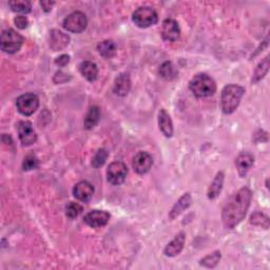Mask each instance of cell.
Listing matches in <instances>:
<instances>
[{
	"mask_svg": "<svg viewBox=\"0 0 270 270\" xmlns=\"http://www.w3.org/2000/svg\"><path fill=\"white\" fill-rule=\"evenodd\" d=\"M54 5H55V3H54V2H41L40 3V6H41L43 10L46 13H49L52 10V8H53Z\"/></svg>",
	"mask_w": 270,
	"mask_h": 270,
	"instance_id": "836d02e7",
	"label": "cell"
},
{
	"mask_svg": "<svg viewBox=\"0 0 270 270\" xmlns=\"http://www.w3.org/2000/svg\"><path fill=\"white\" fill-rule=\"evenodd\" d=\"M192 203V197L190 193H185L183 196L179 197V200L174 204L172 209L169 212V219L171 221L175 220L177 217H179L186 209L190 207Z\"/></svg>",
	"mask_w": 270,
	"mask_h": 270,
	"instance_id": "e0dca14e",
	"label": "cell"
},
{
	"mask_svg": "<svg viewBox=\"0 0 270 270\" xmlns=\"http://www.w3.org/2000/svg\"><path fill=\"white\" fill-rule=\"evenodd\" d=\"M158 127L166 137H171L173 135V122L165 109H160L158 113Z\"/></svg>",
	"mask_w": 270,
	"mask_h": 270,
	"instance_id": "d6986e66",
	"label": "cell"
},
{
	"mask_svg": "<svg viewBox=\"0 0 270 270\" xmlns=\"http://www.w3.org/2000/svg\"><path fill=\"white\" fill-rule=\"evenodd\" d=\"M132 22L136 27L146 29L157 24L158 15L150 7H140L132 14Z\"/></svg>",
	"mask_w": 270,
	"mask_h": 270,
	"instance_id": "5b68a950",
	"label": "cell"
},
{
	"mask_svg": "<svg viewBox=\"0 0 270 270\" xmlns=\"http://www.w3.org/2000/svg\"><path fill=\"white\" fill-rule=\"evenodd\" d=\"M94 194V187L87 181L77 183L73 188V195L76 200L87 203L92 199Z\"/></svg>",
	"mask_w": 270,
	"mask_h": 270,
	"instance_id": "4fadbf2b",
	"label": "cell"
},
{
	"mask_svg": "<svg viewBox=\"0 0 270 270\" xmlns=\"http://www.w3.org/2000/svg\"><path fill=\"white\" fill-rule=\"evenodd\" d=\"M110 220V214L105 210H92L88 212L85 218L84 222L92 228H100L108 224Z\"/></svg>",
	"mask_w": 270,
	"mask_h": 270,
	"instance_id": "30bf717a",
	"label": "cell"
},
{
	"mask_svg": "<svg viewBox=\"0 0 270 270\" xmlns=\"http://www.w3.org/2000/svg\"><path fill=\"white\" fill-rule=\"evenodd\" d=\"M97 51L105 58H112L116 53V45L113 40H103L98 44Z\"/></svg>",
	"mask_w": 270,
	"mask_h": 270,
	"instance_id": "cb8c5ba5",
	"label": "cell"
},
{
	"mask_svg": "<svg viewBox=\"0 0 270 270\" xmlns=\"http://www.w3.org/2000/svg\"><path fill=\"white\" fill-rule=\"evenodd\" d=\"M131 90V79L130 76L126 73L119 74L115 80L113 86V91L118 96H126Z\"/></svg>",
	"mask_w": 270,
	"mask_h": 270,
	"instance_id": "ac0fdd59",
	"label": "cell"
},
{
	"mask_svg": "<svg viewBox=\"0 0 270 270\" xmlns=\"http://www.w3.org/2000/svg\"><path fill=\"white\" fill-rule=\"evenodd\" d=\"M250 224L268 229L269 228V218L266 214L258 211V212H255L250 217Z\"/></svg>",
	"mask_w": 270,
	"mask_h": 270,
	"instance_id": "4316f807",
	"label": "cell"
},
{
	"mask_svg": "<svg viewBox=\"0 0 270 270\" xmlns=\"http://www.w3.org/2000/svg\"><path fill=\"white\" fill-rule=\"evenodd\" d=\"M266 187L269 188V179L268 178H267V181H266Z\"/></svg>",
	"mask_w": 270,
	"mask_h": 270,
	"instance_id": "e575fe53",
	"label": "cell"
},
{
	"mask_svg": "<svg viewBox=\"0 0 270 270\" xmlns=\"http://www.w3.org/2000/svg\"><path fill=\"white\" fill-rule=\"evenodd\" d=\"M153 165V158L148 152H138L132 160V167L137 174H146Z\"/></svg>",
	"mask_w": 270,
	"mask_h": 270,
	"instance_id": "7c38bea8",
	"label": "cell"
},
{
	"mask_svg": "<svg viewBox=\"0 0 270 270\" xmlns=\"http://www.w3.org/2000/svg\"><path fill=\"white\" fill-rule=\"evenodd\" d=\"M38 166H39V160L33 154H29L28 156H26L23 161V169L25 171L35 170L38 168Z\"/></svg>",
	"mask_w": 270,
	"mask_h": 270,
	"instance_id": "f546056e",
	"label": "cell"
},
{
	"mask_svg": "<svg viewBox=\"0 0 270 270\" xmlns=\"http://www.w3.org/2000/svg\"><path fill=\"white\" fill-rule=\"evenodd\" d=\"M128 174V168L122 161H113L107 169L108 182L112 185H120L124 182Z\"/></svg>",
	"mask_w": 270,
	"mask_h": 270,
	"instance_id": "ba28073f",
	"label": "cell"
},
{
	"mask_svg": "<svg viewBox=\"0 0 270 270\" xmlns=\"http://www.w3.org/2000/svg\"><path fill=\"white\" fill-rule=\"evenodd\" d=\"M224 178H225V175H224V172L222 171L218 172V174L215 175L207 192V196L209 200L217 199V197L220 195L223 189V185H224Z\"/></svg>",
	"mask_w": 270,
	"mask_h": 270,
	"instance_id": "44dd1931",
	"label": "cell"
},
{
	"mask_svg": "<svg viewBox=\"0 0 270 270\" xmlns=\"http://www.w3.org/2000/svg\"><path fill=\"white\" fill-rule=\"evenodd\" d=\"M269 70V56H266L256 68L255 73L253 75V84H257L260 80H262L265 75L268 73Z\"/></svg>",
	"mask_w": 270,
	"mask_h": 270,
	"instance_id": "d4e9b609",
	"label": "cell"
},
{
	"mask_svg": "<svg viewBox=\"0 0 270 270\" xmlns=\"http://www.w3.org/2000/svg\"><path fill=\"white\" fill-rule=\"evenodd\" d=\"M24 44V37L13 29L4 30L0 38V47L5 53L15 54L20 50Z\"/></svg>",
	"mask_w": 270,
	"mask_h": 270,
	"instance_id": "277c9868",
	"label": "cell"
},
{
	"mask_svg": "<svg viewBox=\"0 0 270 270\" xmlns=\"http://www.w3.org/2000/svg\"><path fill=\"white\" fill-rule=\"evenodd\" d=\"M17 131H18V137H19L20 142L25 147L33 145V143L37 140V134H36V132L34 131L33 124L30 121L23 120L18 122Z\"/></svg>",
	"mask_w": 270,
	"mask_h": 270,
	"instance_id": "9c48e42d",
	"label": "cell"
},
{
	"mask_svg": "<svg viewBox=\"0 0 270 270\" xmlns=\"http://www.w3.org/2000/svg\"><path fill=\"white\" fill-rule=\"evenodd\" d=\"M253 192L248 187H243L228 200L222 212L223 224L228 229L238 226L245 218L250 207Z\"/></svg>",
	"mask_w": 270,
	"mask_h": 270,
	"instance_id": "6da1fadb",
	"label": "cell"
},
{
	"mask_svg": "<svg viewBox=\"0 0 270 270\" xmlns=\"http://www.w3.org/2000/svg\"><path fill=\"white\" fill-rule=\"evenodd\" d=\"M81 212H82V207L78 203L70 202L66 206V215H67V218L70 220L76 219Z\"/></svg>",
	"mask_w": 270,
	"mask_h": 270,
	"instance_id": "f1b7e54d",
	"label": "cell"
},
{
	"mask_svg": "<svg viewBox=\"0 0 270 270\" xmlns=\"http://www.w3.org/2000/svg\"><path fill=\"white\" fill-rule=\"evenodd\" d=\"M190 91L199 98H205L213 95L217 91V84L205 73L196 74L189 82Z\"/></svg>",
	"mask_w": 270,
	"mask_h": 270,
	"instance_id": "3957f363",
	"label": "cell"
},
{
	"mask_svg": "<svg viewBox=\"0 0 270 270\" xmlns=\"http://www.w3.org/2000/svg\"><path fill=\"white\" fill-rule=\"evenodd\" d=\"M17 110L24 116H30L36 112L39 107V98L34 93H26L16 99Z\"/></svg>",
	"mask_w": 270,
	"mask_h": 270,
	"instance_id": "8992f818",
	"label": "cell"
},
{
	"mask_svg": "<svg viewBox=\"0 0 270 270\" xmlns=\"http://www.w3.org/2000/svg\"><path fill=\"white\" fill-rule=\"evenodd\" d=\"M254 163H255V157L253 154H250L248 152H241L236 158V167L239 172V175L241 177L246 176L250 168L254 166Z\"/></svg>",
	"mask_w": 270,
	"mask_h": 270,
	"instance_id": "2e32d148",
	"label": "cell"
},
{
	"mask_svg": "<svg viewBox=\"0 0 270 270\" xmlns=\"http://www.w3.org/2000/svg\"><path fill=\"white\" fill-rule=\"evenodd\" d=\"M160 34L164 40L173 43L176 41L179 38V36H181V29H179L176 20L172 19V18H167L161 25Z\"/></svg>",
	"mask_w": 270,
	"mask_h": 270,
	"instance_id": "8fae6325",
	"label": "cell"
},
{
	"mask_svg": "<svg viewBox=\"0 0 270 270\" xmlns=\"http://www.w3.org/2000/svg\"><path fill=\"white\" fill-rule=\"evenodd\" d=\"M245 93V89L239 85L230 84L224 87L221 94V106L225 114L235 112Z\"/></svg>",
	"mask_w": 270,
	"mask_h": 270,
	"instance_id": "7a4b0ae2",
	"label": "cell"
},
{
	"mask_svg": "<svg viewBox=\"0 0 270 270\" xmlns=\"http://www.w3.org/2000/svg\"><path fill=\"white\" fill-rule=\"evenodd\" d=\"M70 61V56L69 55H66V54H63V55H60L59 57H57L55 59V64L58 66V67H65L69 64Z\"/></svg>",
	"mask_w": 270,
	"mask_h": 270,
	"instance_id": "d6a6232c",
	"label": "cell"
},
{
	"mask_svg": "<svg viewBox=\"0 0 270 270\" xmlns=\"http://www.w3.org/2000/svg\"><path fill=\"white\" fill-rule=\"evenodd\" d=\"M186 237L184 232H179L178 235L165 247L164 249V254L167 257L173 258L178 256L182 253V250L184 249Z\"/></svg>",
	"mask_w": 270,
	"mask_h": 270,
	"instance_id": "9a60e30c",
	"label": "cell"
},
{
	"mask_svg": "<svg viewBox=\"0 0 270 270\" xmlns=\"http://www.w3.org/2000/svg\"><path fill=\"white\" fill-rule=\"evenodd\" d=\"M100 119V110L97 106H93L89 109L87 115L85 116L84 127L86 130H92L96 127Z\"/></svg>",
	"mask_w": 270,
	"mask_h": 270,
	"instance_id": "7402d4cb",
	"label": "cell"
},
{
	"mask_svg": "<svg viewBox=\"0 0 270 270\" xmlns=\"http://www.w3.org/2000/svg\"><path fill=\"white\" fill-rule=\"evenodd\" d=\"M107 158H108L107 150L106 149H99L95 153V155H94V157L92 159V166L94 168H100L101 166L105 165Z\"/></svg>",
	"mask_w": 270,
	"mask_h": 270,
	"instance_id": "4dcf8cb0",
	"label": "cell"
},
{
	"mask_svg": "<svg viewBox=\"0 0 270 270\" xmlns=\"http://www.w3.org/2000/svg\"><path fill=\"white\" fill-rule=\"evenodd\" d=\"M79 72L80 74L88 80V81H95L98 76V68L96 64L92 61H82L79 65Z\"/></svg>",
	"mask_w": 270,
	"mask_h": 270,
	"instance_id": "ffe728a7",
	"label": "cell"
},
{
	"mask_svg": "<svg viewBox=\"0 0 270 270\" xmlns=\"http://www.w3.org/2000/svg\"><path fill=\"white\" fill-rule=\"evenodd\" d=\"M221 257L222 256H221L220 251H214L213 254L208 255L205 258H203L200 261V264L203 267H206V268H214L215 266L219 264V262L221 261Z\"/></svg>",
	"mask_w": 270,
	"mask_h": 270,
	"instance_id": "83f0119b",
	"label": "cell"
},
{
	"mask_svg": "<svg viewBox=\"0 0 270 270\" xmlns=\"http://www.w3.org/2000/svg\"><path fill=\"white\" fill-rule=\"evenodd\" d=\"M14 24L16 25V27L18 29H20V30H25V29H27L29 27V20H28V18L25 17V16H17V17H15Z\"/></svg>",
	"mask_w": 270,
	"mask_h": 270,
	"instance_id": "1f68e13d",
	"label": "cell"
},
{
	"mask_svg": "<svg viewBox=\"0 0 270 270\" xmlns=\"http://www.w3.org/2000/svg\"><path fill=\"white\" fill-rule=\"evenodd\" d=\"M69 44H70V37L67 34L58 30H52L50 32L49 45H50V48L54 52H58V51L64 50L66 47H68Z\"/></svg>",
	"mask_w": 270,
	"mask_h": 270,
	"instance_id": "5bb4252c",
	"label": "cell"
},
{
	"mask_svg": "<svg viewBox=\"0 0 270 270\" xmlns=\"http://www.w3.org/2000/svg\"><path fill=\"white\" fill-rule=\"evenodd\" d=\"M158 74L160 75L161 78H164L166 80H172L177 76L178 71L171 61H165L159 67Z\"/></svg>",
	"mask_w": 270,
	"mask_h": 270,
	"instance_id": "603a6c76",
	"label": "cell"
},
{
	"mask_svg": "<svg viewBox=\"0 0 270 270\" xmlns=\"http://www.w3.org/2000/svg\"><path fill=\"white\" fill-rule=\"evenodd\" d=\"M88 26V19L85 13L80 11H76L68 15L64 22L63 27L68 32L71 33H81L87 29Z\"/></svg>",
	"mask_w": 270,
	"mask_h": 270,
	"instance_id": "52a82bcc",
	"label": "cell"
},
{
	"mask_svg": "<svg viewBox=\"0 0 270 270\" xmlns=\"http://www.w3.org/2000/svg\"><path fill=\"white\" fill-rule=\"evenodd\" d=\"M9 7L13 12L29 14L32 11V5L27 0H16V2H10Z\"/></svg>",
	"mask_w": 270,
	"mask_h": 270,
	"instance_id": "484cf974",
	"label": "cell"
}]
</instances>
